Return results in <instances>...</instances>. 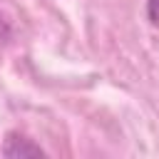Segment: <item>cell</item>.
Returning <instances> with one entry per match:
<instances>
[{
  "label": "cell",
  "instance_id": "obj_1",
  "mask_svg": "<svg viewBox=\"0 0 159 159\" xmlns=\"http://www.w3.org/2000/svg\"><path fill=\"white\" fill-rule=\"evenodd\" d=\"M2 154L5 157H42L45 152L37 147V144H32V139H27V137H20V134H10L7 139H5V147H2Z\"/></svg>",
  "mask_w": 159,
  "mask_h": 159
},
{
  "label": "cell",
  "instance_id": "obj_2",
  "mask_svg": "<svg viewBox=\"0 0 159 159\" xmlns=\"http://www.w3.org/2000/svg\"><path fill=\"white\" fill-rule=\"evenodd\" d=\"M147 15L152 25H159V0H147Z\"/></svg>",
  "mask_w": 159,
  "mask_h": 159
}]
</instances>
